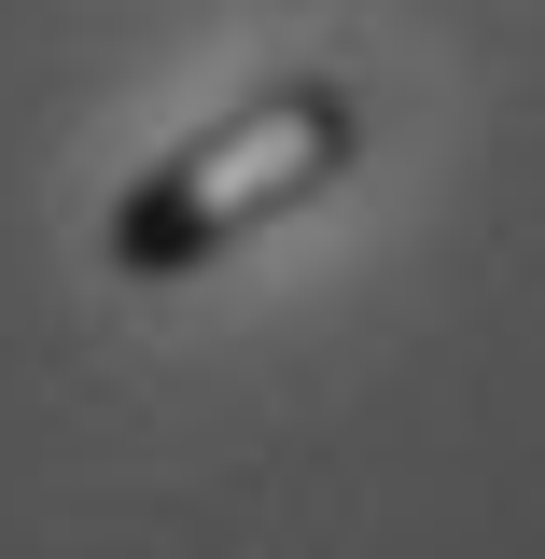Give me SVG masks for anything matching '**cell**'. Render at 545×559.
<instances>
[{"instance_id":"obj_1","label":"cell","mask_w":545,"mask_h":559,"mask_svg":"<svg viewBox=\"0 0 545 559\" xmlns=\"http://www.w3.org/2000/svg\"><path fill=\"white\" fill-rule=\"evenodd\" d=\"M349 154H364V98L336 70H280V84H252L238 112L182 127L140 168L112 197V224H98V252H112V280H210L238 238L294 224Z\"/></svg>"}]
</instances>
